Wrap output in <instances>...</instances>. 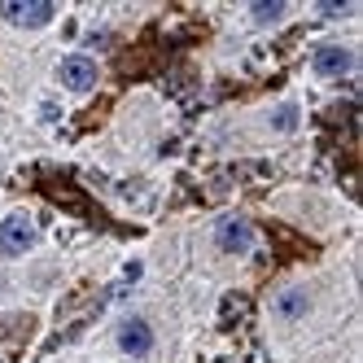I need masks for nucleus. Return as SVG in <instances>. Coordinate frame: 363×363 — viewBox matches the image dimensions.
<instances>
[{
	"label": "nucleus",
	"instance_id": "obj_1",
	"mask_svg": "<svg viewBox=\"0 0 363 363\" xmlns=\"http://www.w3.org/2000/svg\"><path fill=\"white\" fill-rule=\"evenodd\" d=\"M215 245H219L223 254H245V250L254 245V223L241 219V215H223V219L215 223Z\"/></svg>",
	"mask_w": 363,
	"mask_h": 363
},
{
	"label": "nucleus",
	"instance_id": "obj_2",
	"mask_svg": "<svg viewBox=\"0 0 363 363\" xmlns=\"http://www.w3.org/2000/svg\"><path fill=\"white\" fill-rule=\"evenodd\" d=\"M35 223L27 219V215H9L5 223H0V254L5 258H13V254H27L31 245H35Z\"/></svg>",
	"mask_w": 363,
	"mask_h": 363
},
{
	"label": "nucleus",
	"instance_id": "obj_3",
	"mask_svg": "<svg viewBox=\"0 0 363 363\" xmlns=\"http://www.w3.org/2000/svg\"><path fill=\"white\" fill-rule=\"evenodd\" d=\"M0 13H5V22L27 27V31L44 27V22H53V5H48V0H5Z\"/></svg>",
	"mask_w": 363,
	"mask_h": 363
},
{
	"label": "nucleus",
	"instance_id": "obj_4",
	"mask_svg": "<svg viewBox=\"0 0 363 363\" xmlns=\"http://www.w3.org/2000/svg\"><path fill=\"white\" fill-rule=\"evenodd\" d=\"M57 74H62V84H66L70 92H92V88H96V62H92V57H84V53L66 57Z\"/></svg>",
	"mask_w": 363,
	"mask_h": 363
},
{
	"label": "nucleus",
	"instance_id": "obj_5",
	"mask_svg": "<svg viewBox=\"0 0 363 363\" xmlns=\"http://www.w3.org/2000/svg\"><path fill=\"white\" fill-rule=\"evenodd\" d=\"M118 346L132 354V359H145L149 350H153V328L140 320V315H132V320H123L118 324Z\"/></svg>",
	"mask_w": 363,
	"mask_h": 363
},
{
	"label": "nucleus",
	"instance_id": "obj_6",
	"mask_svg": "<svg viewBox=\"0 0 363 363\" xmlns=\"http://www.w3.org/2000/svg\"><path fill=\"white\" fill-rule=\"evenodd\" d=\"M350 70H354V53L342 44H324L315 53V74H324V79H346Z\"/></svg>",
	"mask_w": 363,
	"mask_h": 363
},
{
	"label": "nucleus",
	"instance_id": "obj_7",
	"mask_svg": "<svg viewBox=\"0 0 363 363\" xmlns=\"http://www.w3.org/2000/svg\"><path fill=\"white\" fill-rule=\"evenodd\" d=\"M44 193L53 197V201H62V206H70V211H79V215H92V219H96V206H92L79 189H74V184H66V179H48Z\"/></svg>",
	"mask_w": 363,
	"mask_h": 363
},
{
	"label": "nucleus",
	"instance_id": "obj_8",
	"mask_svg": "<svg viewBox=\"0 0 363 363\" xmlns=\"http://www.w3.org/2000/svg\"><path fill=\"white\" fill-rule=\"evenodd\" d=\"M250 311H254L250 294H223V302H219V324L223 328H237V324H245Z\"/></svg>",
	"mask_w": 363,
	"mask_h": 363
},
{
	"label": "nucleus",
	"instance_id": "obj_9",
	"mask_svg": "<svg viewBox=\"0 0 363 363\" xmlns=\"http://www.w3.org/2000/svg\"><path fill=\"white\" fill-rule=\"evenodd\" d=\"M306 306H311L306 289H284V294L276 298V311H280L284 320H302V315H306Z\"/></svg>",
	"mask_w": 363,
	"mask_h": 363
},
{
	"label": "nucleus",
	"instance_id": "obj_10",
	"mask_svg": "<svg viewBox=\"0 0 363 363\" xmlns=\"http://www.w3.org/2000/svg\"><path fill=\"white\" fill-rule=\"evenodd\" d=\"M324 123H328V127H337L342 136H350V127H354V106H350V101H337V106L324 114Z\"/></svg>",
	"mask_w": 363,
	"mask_h": 363
},
{
	"label": "nucleus",
	"instance_id": "obj_11",
	"mask_svg": "<svg viewBox=\"0 0 363 363\" xmlns=\"http://www.w3.org/2000/svg\"><path fill=\"white\" fill-rule=\"evenodd\" d=\"M250 18L258 22V27H272V22H280V18H284V0H267V5H254V9H250Z\"/></svg>",
	"mask_w": 363,
	"mask_h": 363
},
{
	"label": "nucleus",
	"instance_id": "obj_12",
	"mask_svg": "<svg viewBox=\"0 0 363 363\" xmlns=\"http://www.w3.org/2000/svg\"><path fill=\"white\" fill-rule=\"evenodd\" d=\"M162 84H167V92L179 96V92H189V88H193V70H189V66H171Z\"/></svg>",
	"mask_w": 363,
	"mask_h": 363
},
{
	"label": "nucleus",
	"instance_id": "obj_13",
	"mask_svg": "<svg viewBox=\"0 0 363 363\" xmlns=\"http://www.w3.org/2000/svg\"><path fill=\"white\" fill-rule=\"evenodd\" d=\"M272 127H276V132H294V127H298V106H289V101L276 106L272 110Z\"/></svg>",
	"mask_w": 363,
	"mask_h": 363
},
{
	"label": "nucleus",
	"instance_id": "obj_14",
	"mask_svg": "<svg viewBox=\"0 0 363 363\" xmlns=\"http://www.w3.org/2000/svg\"><path fill=\"white\" fill-rule=\"evenodd\" d=\"M0 337H9V342H22V337H31V315L0 320Z\"/></svg>",
	"mask_w": 363,
	"mask_h": 363
},
{
	"label": "nucleus",
	"instance_id": "obj_15",
	"mask_svg": "<svg viewBox=\"0 0 363 363\" xmlns=\"http://www.w3.org/2000/svg\"><path fill=\"white\" fill-rule=\"evenodd\" d=\"M232 175H237V179H250V184H254V179H267L272 167H263V162H241V167H232Z\"/></svg>",
	"mask_w": 363,
	"mask_h": 363
},
{
	"label": "nucleus",
	"instance_id": "obj_16",
	"mask_svg": "<svg viewBox=\"0 0 363 363\" xmlns=\"http://www.w3.org/2000/svg\"><path fill=\"white\" fill-rule=\"evenodd\" d=\"M40 118H44V123H57V118H62L57 101H44V106H40Z\"/></svg>",
	"mask_w": 363,
	"mask_h": 363
},
{
	"label": "nucleus",
	"instance_id": "obj_17",
	"mask_svg": "<svg viewBox=\"0 0 363 363\" xmlns=\"http://www.w3.org/2000/svg\"><path fill=\"white\" fill-rule=\"evenodd\" d=\"M320 13H324V18H346V13H350V5H328V0H324Z\"/></svg>",
	"mask_w": 363,
	"mask_h": 363
},
{
	"label": "nucleus",
	"instance_id": "obj_18",
	"mask_svg": "<svg viewBox=\"0 0 363 363\" xmlns=\"http://www.w3.org/2000/svg\"><path fill=\"white\" fill-rule=\"evenodd\" d=\"M88 44H92V48H110V31H92Z\"/></svg>",
	"mask_w": 363,
	"mask_h": 363
}]
</instances>
